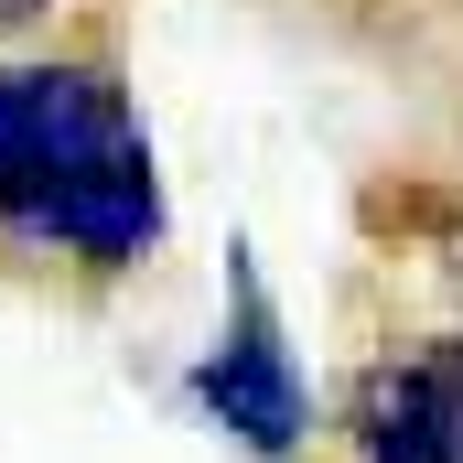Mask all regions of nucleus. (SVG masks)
<instances>
[{
  "instance_id": "1",
  "label": "nucleus",
  "mask_w": 463,
  "mask_h": 463,
  "mask_svg": "<svg viewBox=\"0 0 463 463\" xmlns=\"http://www.w3.org/2000/svg\"><path fill=\"white\" fill-rule=\"evenodd\" d=\"M173 237L151 118L109 54H0V248L140 280Z\"/></svg>"
},
{
  "instance_id": "2",
  "label": "nucleus",
  "mask_w": 463,
  "mask_h": 463,
  "mask_svg": "<svg viewBox=\"0 0 463 463\" xmlns=\"http://www.w3.org/2000/svg\"><path fill=\"white\" fill-rule=\"evenodd\" d=\"M173 399L248 463H302L313 453V366L291 345V313H280V291H269V269H259L248 237L227 248V313H216L205 345L184 355Z\"/></svg>"
},
{
  "instance_id": "3",
  "label": "nucleus",
  "mask_w": 463,
  "mask_h": 463,
  "mask_svg": "<svg viewBox=\"0 0 463 463\" xmlns=\"http://www.w3.org/2000/svg\"><path fill=\"white\" fill-rule=\"evenodd\" d=\"M355 463H463V335H420L355 366L345 388Z\"/></svg>"
},
{
  "instance_id": "4",
  "label": "nucleus",
  "mask_w": 463,
  "mask_h": 463,
  "mask_svg": "<svg viewBox=\"0 0 463 463\" xmlns=\"http://www.w3.org/2000/svg\"><path fill=\"white\" fill-rule=\"evenodd\" d=\"M33 11H54V0H0V33H22Z\"/></svg>"
}]
</instances>
